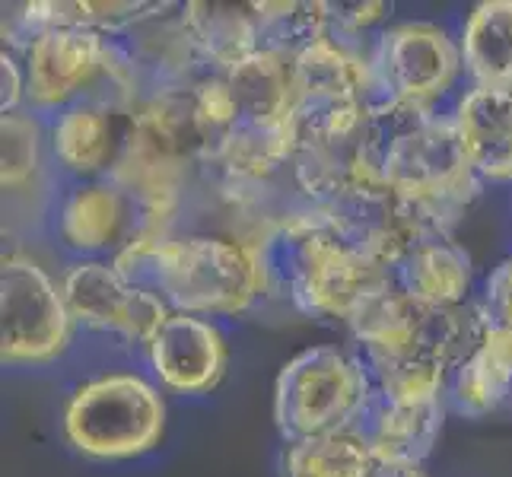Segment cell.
Instances as JSON below:
<instances>
[{
  "label": "cell",
  "mask_w": 512,
  "mask_h": 477,
  "mask_svg": "<svg viewBox=\"0 0 512 477\" xmlns=\"http://www.w3.org/2000/svg\"><path fill=\"white\" fill-rule=\"evenodd\" d=\"M379 458L360 430L299 439L284 452V477H376Z\"/></svg>",
  "instance_id": "21"
},
{
  "label": "cell",
  "mask_w": 512,
  "mask_h": 477,
  "mask_svg": "<svg viewBox=\"0 0 512 477\" xmlns=\"http://www.w3.org/2000/svg\"><path fill=\"white\" fill-rule=\"evenodd\" d=\"M449 392L455 411L468 417L512 411V334L484 325L478 344L452 373Z\"/></svg>",
  "instance_id": "19"
},
{
  "label": "cell",
  "mask_w": 512,
  "mask_h": 477,
  "mask_svg": "<svg viewBox=\"0 0 512 477\" xmlns=\"http://www.w3.org/2000/svg\"><path fill=\"white\" fill-rule=\"evenodd\" d=\"M395 284L401 293L433 309L468 306L471 258L452 233H433L395 264Z\"/></svg>",
  "instance_id": "17"
},
{
  "label": "cell",
  "mask_w": 512,
  "mask_h": 477,
  "mask_svg": "<svg viewBox=\"0 0 512 477\" xmlns=\"http://www.w3.org/2000/svg\"><path fill=\"white\" fill-rule=\"evenodd\" d=\"M112 35L83 26H48L23 39L26 99L39 112H64L83 99L112 102Z\"/></svg>",
  "instance_id": "7"
},
{
  "label": "cell",
  "mask_w": 512,
  "mask_h": 477,
  "mask_svg": "<svg viewBox=\"0 0 512 477\" xmlns=\"http://www.w3.org/2000/svg\"><path fill=\"white\" fill-rule=\"evenodd\" d=\"M452 125L478 179L512 182V90L474 86L458 99Z\"/></svg>",
  "instance_id": "15"
},
{
  "label": "cell",
  "mask_w": 512,
  "mask_h": 477,
  "mask_svg": "<svg viewBox=\"0 0 512 477\" xmlns=\"http://www.w3.org/2000/svg\"><path fill=\"white\" fill-rule=\"evenodd\" d=\"M376 385L366 363L338 347H309L274 382V423L287 443L360 430Z\"/></svg>",
  "instance_id": "5"
},
{
  "label": "cell",
  "mask_w": 512,
  "mask_h": 477,
  "mask_svg": "<svg viewBox=\"0 0 512 477\" xmlns=\"http://www.w3.org/2000/svg\"><path fill=\"white\" fill-rule=\"evenodd\" d=\"M264 271V293L284 296L293 309L350 325L369 299L395 284L385 264L366 258L331 229L322 210L296 204L249 236Z\"/></svg>",
  "instance_id": "1"
},
{
  "label": "cell",
  "mask_w": 512,
  "mask_h": 477,
  "mask_svg": "<svg viewBox=\"0 0 512 477\" xmlns=\"http://www.w3.org/2000/svg\"><path fill=\"white\" fill-rule=\"evenodd\" d=\"M325 10H328V32H334L338 39H347V35H357L366 26L379 23L388 4L366 0V4H325Z\"/></svg>",
  "instance_id": "24"
},
{
  "label": "cell",
  "mask_w": 512,
  "mask_h": 477,
  "mask_svg": "<svg viewBox=\"0 0 512 477\" xmlns=\"http://www.w3.org/2000/svg\"><path fill=\"white\" fill-rule=\"evenodd\" d=\"M0 74H4V115L7 112H16V105L26 96V74H23V64H16L13 55L4 48V55H0Z\"/></svg>",
  "instance_id": "25"
},
{
  "label": "cell",
  "mask_w": 512,
  "mask_h": 477,
  "mask_svg": "<svg viewBox=\"0 0 512 477\" xmlns=\"http://www.w3.org/2000/svg\"><path fill=\"white\" fill-rule=\"evenodd\" d=\"M61 293L74 322L93 331L118 334L140 347H150L156 331L172 315V309L153 290L140 287L115 261L102 258L70 264L61 277Z\"/></svg>",
  "instance_id": "9"
},
{
  "label": "cell",
  "mask_w": 512,
  "mask_h": 477,
  "mask_svg": "<svg viewBox=\"0 0 512 477\" xmlns=\"http://www.w3.org/2000/svg\"><path fill=\"white\" fill-rule=\"evenodd\" d=\"M0 318H4L0 357L10 366L58 360L74 331V315L64 303L61 287L39 261L23 252L4 255Z\"/></svg>",
  "instance_id": "8"
},
{
  "label": "cell",
  "mask_w": 512,
  "mask_h": 477,
  "mask_svg": "<svg viewBox=\"0 0 512 477\" xmlns=\"http://www.w3.org/2000/svg\"><path fill=\"white\" fill-rule=\"evenodd\" d=\"M0 137H4V172H0V182L4 191H20L29 185V179L39 169V156H42V131L39 121L26 112H7L0 118Z\"/></svg>",
  "instance_id": "22"
},
{
  "label": "cell",
  "mask_w": 512,
  "mask_h": 477,
  "mask_svg": "<svg viewBox=\"0 0 512 477\" xmlns=\"http://www.w3.org/2000/svg\"><path fill=\"white\" fill-rule=\"evenodd\" d=\"M478 309L487 328H500L512 334V255L500 261L497 268H493V274L487 277Z\"/></svg>",
  "instance_id": "23"
},
{
  "label": "cell",
  "mask_w": 512,
  "mask_h": 477,
  "mask_svg": "<svg viewBox=\"0 0 512 477\" xmlns=\"http://www.w3.org/2000/svg\"><path fill=\"white\" fill-rule=\"evenodd\" d=\"M112 261L172 312L198 318L249 312L264 293L255 242L239 236H153Z\"/></svg>",
  "instance_id": "4"
},
{
  "label": "cell",
  "mask_w": 512,
  "mask_h": 477,
  "mask_svg": "<svg viewBox=\"0 0 512 477\" xmlns=\"http://www.w3.org/2000/svg\"><path fill=\"white\" fill-rule=\"evenodd\" d=\"M185 23L214 74H223L264 51V4L194 0L185 4Z\"/></svg>",
  "instance_id": "18"
},
{
  "label": "cell",
  "mask_w": 512,
  "mask_h": 477,
  "mask_svg": "<svg viewBox=\"0 0 512 477\" xmlns=\"http://www.w3.org/2000/svg\"><path fill=\"white\" fill-rule=\"evenodd\" d=\"M131 112L99 99H83L58 112L51 125V150L64 172L77 175L80 182L109 179L125 147Z\"/></svg>",
  "instance_id": "14"
},
{
  "label": "cell",
  "mask_w": 512,
  "mask_h": 477,
  "mask_svg": "<svg viewBox=\"0 0 512 477\" xmlns=\"http://www.w3.org/2000/svg\"><path fill=\"white\" fill-rule=\"evenodd\" d=\"M150 366L169 392L207 395L226 373V341L207 318L172 312L147 347Z\"/></svg>",
  "instance_id": "13"
},
{
  "label": "cell",
  "mask_w": 512,
  "mask_h": 477,
  "mask_svg": "<svg viewBox=\"0 0 512 477\" xmlns=\"http://www.w3.org/2000/svg\"><path fill=\"white\" fill-rule=\"evenodd\" d=\"M369 67L382 102L433 109V102L449 93L462 70V48L433 23H398L379 35Z\"/></svg>",
  "instance_id": "11"
},
{
  "label": "cell",
  "mask_w": 512,
  "mask_h": 477,
  "mask_svg": "<svg viewBox=\"0 0 512 477\" xmlns=\"http://www.w3.org/2000/svg\"><path fill=\"white\" fill-rule=\"evenodd\" d=\"M58 236L80 255L118 258L134 242L169 236V226L147 204L112 179L80 182L58 210Z\"/></svg>",
  "instance_id": "12"
},
{
  "label": "cell",
  "mask_w": 512,
  "mask_h": 477,
  "mask_svg": "<svg viewBox=\"0 0 512 477\" xmlns=\"http://www.w3.org/2000/svg\"><path fill=\"white\" fill-rule=\"evenodd\" d=\"M360 172L446 229L465 214L481 182L452 118L408 102L373 105L360 134Z\"/></svg>",
  "instance_id": "2"
},
{
  "label": "cell",
  "mask_w": 512,
  "mask_h": 477,
  "mask_svg": "<svg viewBox=\"0 0 512 477\" xmlns=\"http://www.w3.org/2000/svg\"><path fill=\"white\" fill-rule=\"evenodd\" d=\"M446 398L398 404L373 398V408L366 411L360 433L382 465L420 468V462L433 452L439 433H443Z\"/></svg>",
  "instance_id": "16"
},
{
  "label": "cell",
  "mask_w": 512,
  "mask_h": 477,
  "mask_svg": "<svg viewBox=\"0 0 512 477\" xmlns=\"http://www.w3.org/2000/svg\"><path fill=\"white\" fill-rule=\"evenodd\" d=\"M160 388L137 373H109L80 385L64 408L70 446L90 458H134L163 439Z\"/></svg>",
  "instance_id": "6"
},
{
  "label": "cell",
  "mask_w": 512,
  "mask_h": 477,
  "mask_svg": "<svg viewBox=\"0 0 512 477\" xmlns=\"http://www.w3.org/2000/svg\"><path fill=\"white\" fill-rule=\"evenodd\" d=\"M462 64L474 86L512 90V0H481L462 29Z\"/></svg>",
  "instance_id": "20"
},
{
  "label": "cell",
  "mask_w": 512,
  "mask_h": 477,
  "mask_svg": "<svg viewBox=\"0 0 512 477\" xmlns=\"http://www.w3.org/2000/svg\"><path fill=\"white\" fill-rule=\"evenodd\" d=\"M201 83L140 99L131 112L125 147L109 175L112 182L144 201L150 214L166 226L188 185L210 172L220 144L201 96Z\"/></svg>",
  "instance_id": "3"
},
{
  "label": "cell",
  "mask_w": 512,
  "mask_h": 477,
  "mask_svg": "<svg viewBox=\"0 0 512 477\" xmlns=\"http://www.w3.org/2000/svg\"><path fill=\"white\" fill-rule=\"evenodd\" d=\"M315 210H322L331 229L347 245H353L366 258L385 264L388 271H395V264L420 239H427L433 233H452V229L439 226L414 204L398 198L395 191H388L385 185H376L369 179L353 182L334 201Z\"/></svg>",
  "instance_id": "10"
}]
</instances>
